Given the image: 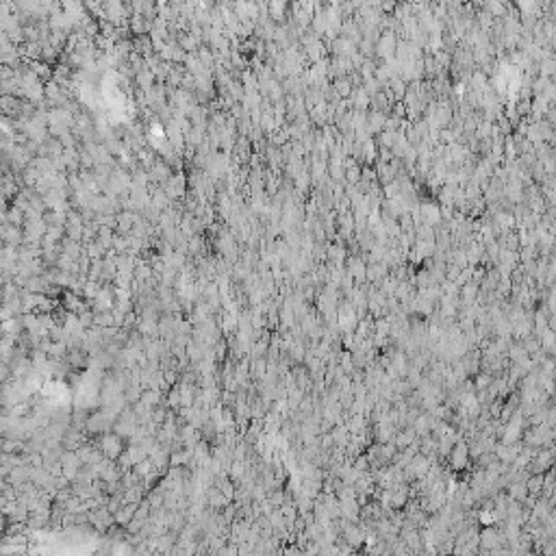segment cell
<instances>
[{"label": "cell", "mask_w": 556, "mask_h": 556, "mask_svg": "<svg viewBox=\"0 0 556 556\" xmlns=\"http://www.w3.org/2000/svg\"><path fill=\"white\" fill-rule=\"evenodd\" d=\"M102 446H105V452H107V456H117V452H119V439L113 437V434H109V437L102 439Z\"/></svg>", "instance_id": "cell-1"}]
</instances>
